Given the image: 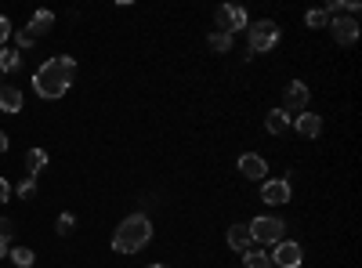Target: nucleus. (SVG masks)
Listing matches in <instances>:
<instances>
[{
    "mask_svg": "<svg viewBox=\"0 0 362 268\" xmlns=\"http://www.w3.org/2000/svg\"><path fill=\"white\" fill-rule=\"evenodd\" d=\"M73 76H76V58L58 54V58H47V62L33 73V87H37L40 98H62L73 87Z\"/></svg>",
    "mask_w": 362,
    "mask_h": 268,
    "instance_id": "f257e3e1",
    "label": "nucleus"
},
{
    "mask_svg": "<svg viewBox=\"0 0 362 268\" xmlns=\"http://www.w3.org/2000/svg\"><path fill=\"white\" fill-rule=\"evenodd\" d=\"M148 240H153V221L145 214H131L112 232V250L116 254H138V250L148 247Z\"/></svg>",
    "mask_w": 362,
    "mask_h": 268,
    "instance_id": "f03ea898",
    "label": "nucleus"
},
{
    "mask_svg": "<svg viewBox=\"0 0 362 268\" xmlns=\"http://www.w3.org/2000/svg\"><path fill=\"white\" fill-rule=\"evenodd\" d=\"M247 40H250V54H264L279 44V25L272 18H257L254 25H247Z\"/></svg>",
    "mask_w": 362,
    "mask_h": 268,
    "instance_id": "7ed1b4c3",
    "label": "nucleus"
},
{
    "mask_svg": "<svg viewBox=\"0 0 362 268\" xmlns=\"http://www.w3.org/2000/svg\"><path fill=\"white\" fill-rule=\"evenodd\" d=\"M247 232H250V240H254V243H264V247H276V243L283 240V232H286V225H283V218H272V214H261V218H254V221L247 225Z\"/></svg>",
    "mask_w": 362,
    "mask_h": 268,
    "instance_id": "20e7f679",
    "label": "nucleus"
},
{
    "mask_svg": "<svg viewBox=\"0 0 362 268\" xmlns=\"http://www.w3.org/2000/svg\"><path fill=\"white\" fill-rule=\"evenodd\" d=\"M218 33H239V29H247L250 25V18H247V8H239V4H225V8H218Z\"/></svg>",
    "mask_w": 362,
    "mask_h": 268,
    "instance_id": "39448f33",
    "label": "nucleus"
},
{
    "mask_svg": "<svg viewBox=\"0 0 362 268\" xmlns=\"http://www.w3.org/2000/svg\"><path fill=\"white\" fill-rule=\"evenodd\" d=\"M268 257H272V268H300L305 250H300V243H293V240H279Z\"/></svg>",
    "mask_w": 362,
    "mask_h": 268,
    "instance_id": "423d86ee",
    "label": "nucleus"
},
{
    "mask_svg": "<svg viewBox=\"0 0 362 268\" xmlns=\"http://www.w3.org/2000/svg\"><path fill=\"white\" fill-rule=\"evenodd\" d=\"M290 196H293V189L286 177H264L261 182V203H268V206H283V203H290Z\"/></svg>",
    "mask_w": 362,
    "mask_h": 268,
    "instance_id": "0eeeda50",
    "label": "nucleus"
},
{
    "mask_svg": "<svg viewBox=\"0 0 362 268\" xmlns=\"http://www.w3.org/2000/svg\"><path fill=\"white\" fill-rule=\"evenodd\" d=\"M312 105V87L305 80H290L286 98H283V112H305Z\"/></svg>",
    "mask_w": 362,
    "mask_h": 268,
    "instance_id": "6e6552de",
    "label": "nucleus"
},
{
    "mask_svg": "<svg viewBox=\"0 0 362 268\" xmlns=\"http://www.w3.org/2000/svg\"><path fill=\"white\" fill-rule=\"evenodd\" d=\"M329 33H334V40L341 44V47H351L355 40H358V22L351 18V15H344V18H329Z\"/></svg>",
    "mask_w": 362,
    "mask_h": 268,
    "instance_id": "1a4fd4ad",
    "label": "nucleus"
},
{
    "mask_svg": "<svg viewBox=\"0 0 362 268\" xmlns=\"http://www.w3.org/2000/svg\"><path fill=\"white\" fill-rule=\"evenodd\" d=\"M293 131H297L300 138H305V141L319 138V134H322V116H319V112H312V109L297 112V116H293Z\"/></svg>",
    "mask_w": 362,
    "mask_h": 268,
    "instance_id": "9d476101",
    "label": "nucleus"
},
{
    "mask_svg": "<svg viewBox=\"0 0 362 268\" xmlns=\"http://www.w3.org/2000/svg\"><path fill=\"white\" fill-rule=\"evenodd\" d=\"M239 174L250 177V182H264V177H268V163H264V156H257V153H243V156H239Z\"/></svg>",
    "mask_w": 362,
    "mask_h": 268,
    "instance_id": "9b49d317",
    "label": "nucleus"
},
{
    "mask_svg": "<svg viewBox=\"0 0 362 268\" xmlns=\"http://www.w3.org/2000/svg\"><path fill=\"white\" fill-rule=\"evenodd\" d=\"M54 29V15L51 11H33V18H29V25H25V33L33 37V40H40L44 33H51Z\"/></svg>",
    "mask_w": 362,
    "mask_h": 268,
    "instance_id": "f8f14e48",
    "label": "nucleus"
},
{
    "mask_svg": "<svg viewBox=\"0 0 362 268\" xmlns=\"http://www.w3.org/2000/svg\"><path fill=\"white\" fill-rule=\"evenodd\" d=\"M264 131H268V134H276V138H283V134L290 131V112H283V109H268V116H264Z\"/></svg>",
    "mask_w": 362,
    "mask_h": 268,
    "instance_id": "ddd939ff",
    "label": "nucleus"
},
{
    "mask_svg": "<svg viewBox=\"0 0 362 268\" xmlns=\"http://www.w3.org/2000/svg\"><path fill=\"white\" fill-rule=\"evenodd\" d=\"M228 247H232L235 254H247V250L254 247V240H250L247 225H232V228H228Z\"/></svg>",
    "mask_w": 362,
    "mask_h": 268,
    "instance_id": "4468645a",
    "label": "nucleus"
},
{
    "mask_svg": "<svg viewBox=\"0 0 362 268\" xmlns=\"http://www.w3.org/2000/svg\"><path fill=\"white\" fill-rule=\"evenodd\" d=\"M22 91H18V87H0V112H22Z\"/></svg>",
    "mask_w": 362,
    "mask_h": 268,
    "instance_id": "2eb2a0df",
    "label": "nucleus"
},
{
    "mask_svg": "<svg viewBox=\"0 0 362 268\" xmlns=\"http://www.w3.org/2000/svg\"><path fill=\"white\" fill-rule=\"evenodd\" d=\"M329 18H344V15H351L355 18V11H358V0H329V4L322 8Z\"/></svg>",
    "mask_w": 362,
    "mask_h": 268,
    "instance_id": "dca6fc26",
    "label": "nucleus"
},
{
    "mask_svg": "<svg viewBox=\"0 0 362 268\" xmlns=\"http://www.w3.org/2000/svg\"><path fill=\"white\" fill-rule=\"evenodd\" d=\"M44 167H47V153L44 148H29L25 153V177H37Z\"/></svg>",
    "mask_w": 362,
    "mask_h": 268,
    "instance_id": "f3484780",
    "label": "nucleus"
},
{
    "mask_svg": "<svg viewBox=\"0 0 362 268\" xmlns=\"http://www.w3.org/2000/svg\"><path fill=\"white\" fill-rule=\"evenodd\" d=\"M22 66V54L15 47H0V73H15Z\"/></svg>",
    "mask_w": 362,
    "mask_h": 268,
    "instance_id": "a211bd4d",
    "label": "nucleus"
},
{
    "mask_svg": "<svg viewBox=\"0 0 362 268\" xmlns=\"http://www.w3.org/2000/svg\"><path fill=\"white\" fill-rule=\"evenodd\" d=\"M8 257H11V264H18V268H29L37 261V254L29 250V247H8Z\"/></svg>",
    "mask_w": 362,
    "mask_h": 268,
    "instance_id": "6ab92c4d",
    "label": "nucleus"
},
{
    "mask_svg": "<svg viewBox=\"0 0 362 268\" xmlns=\"http://www.w3.org/2000/svg\"><path fill=\"white\" fill-rule=\"evenodd\" d=\"M243 268H272V257H268L264 250H254V247H250V250L243 254Z\"/></svg>",
    "mask_w": 362,
    "mask_h": 268,
    "instance_id": "aec40b11",
    "label": "nucleus"
},
{
    "mask_svg": "<svg viewBox=\"0 0 362 268\" xmlns=\"http://www.w3.org/2000/svg\"><path fill=\"white\" fill-rule=\"evenodd\" d=\"M206 44H210V51H232V37L228 33H210Z\"/></svg>",
    "mask_w": 362,
    "mask_h": 268,
    "instance_id": "412c9836",
    "label": "nucleus"
},
{
    "mask_svg": "<svg viewBox=\"0 0 362 268\" xmlns=\"http://www.w3.org/2000/svg\"><path fill=\"white\" fill-rule=\"evenodd\" d=\"M305 22H308V29H326V25H329V15H326L322 8H315V11L305 15Z\"/></svg>",
    "mask_w": 362,
    "mask_h": 268,
    "instance_id": "4be33fe9",
    "label": "nucleus"
},
{
    "mask_svg": "<svg viewBox=\"0 0 362 268\" xmlns=\"http://www.w3.org/2000/svg\"><path fill=\"white\" fill-rule=\"evenodd\" d=\"M15 192H18V199H33L37 196V177H22Z\"/></svg>",
    "mask_w": 362,
    "mask_h": 268,
    "instance_id": "5701e85b",
    "label": "nucleus"
},
{
    "mask_svg": "<svg viewBox=\"0 0 362 268\" xmlns=\"http://www.w3.org/2000/svg\"><path fill=\"white\" fill-rule=\"evenodd\" d=\"M11 33H15V51H18V54H22V51H29V47H33V44H37L33 37H29V33H25V29H11Z\"/></svg>",
    "mask_w": 362,
    "mask_h": 268,
    "instance_id": "b1692460",
    "label": "nucleus"
},
{
    "mask_svg": "<svg viewBox=\"0 0 362 268\" xmlns=\"http://www.w3.org/2000/svg\"><path fill=\"white\" fill-rule=\"evenodd\" d=\"M73 225H76V218L73 214H62V218H58V235H69Z\"/></svg>",
    "mask_w": 362,
    "mask_h": 268,
    "instance_id": "393cba45",
    "label": "nucleus"
},
{
    "mask_svg": "<svg viewBox=\"0 0 362 268\" xmlns=\"http://www.w3.org/2000/svg\"><path fill=\"white\" fill-rule=\"evenodd\" d=\"M11 232H15V225H11V218H0V240H11Z\"/></svg>",
    "mask_w": 362,
    "mask_h": 268,
    "instance_id": "a878e982",
    "label": "nucleus"
},
{
    "mask_svg": "<svg viewBox=\"0 0 362 268\" xmlns=\"http://www.w3.org/2000/svg\"><path fill=\"white\" fill-rule=\"evenodd\" d=\"M11 37V22L4 18V15H0V47H4V40Z\"/></svg>",
    "mask_w": 362,
    "mask_h": 268,
    "instance_id": "bb28decb",
    "label": "nucleus"
},
{
    "mask_svg": "<svg viewBox=\"0 0 362 268\" xmlns=\"http://www.w3.org/2000/svg\"><path fill=\"white\" fill-rule=\"evenodd\" d=\"M11 199V185H8V177H0V203H8Z\"/></svg>",
    "mask_w": 362,
    "mask_h": 268,
    "instance_id": "cd10ccee",
    "label": "nucleus"
},
{
    "mask_svg": "<svg viewBox=\"0 0 362 268\" xmlns=\"http://www.w3.org/2000/svg\"><path fill=\"white\" fill-rule=\"evenodd\" d=\"M0 153H8V134L0 131Z\"/></svg>",
    "mask_w": 362,
    "mask_h": 268,
    "instance_id": "c85d7f7f",
    "label": "nucleus"
},
{
    "mask_svg": "<svg viewBox=\"0 0 362 268\" xmlns=\"http://www.w3.org/2000/svg\"><path fill=\"white\" fill-rule=\"evenodd\" d=\"M0 257H8V243L4 240H0Z\"/></svg>",
    "mask_w": 362,
    "mask_h": 268,
    "instance_id": "c756f323",
    "label": "nucleus"
},
{
    "mask_svg": "<svg viewBox=\"0 0 362 268\" xmlns=\"http://www.w3.org/2000/svg\"><path fill=\"white\" fill-rule=\"evenodd\" d=\"M148 268H167V264H148Z\"/></svg>",
    "mask_w": 362,
    "mask_h": 268,
    "instance_id": "7c9ffc66",
    "label": "nucleus"
},
{
    "mask_svg": "<svg viewBox=\"0 0 362 268\" xmlns=\"http://www.w3.org/2000/svg\"><path fill=\"white\" fill-rule=\"evenodd\" d=\"M0 87H4V73H0Z\"/></svg>",
    "mask_w": 362,
    "mask_h": 268,
    "instance_id": "2f4dec72",
    "label": "nucleus"
}]
</instances>
